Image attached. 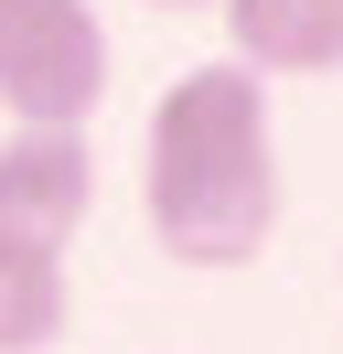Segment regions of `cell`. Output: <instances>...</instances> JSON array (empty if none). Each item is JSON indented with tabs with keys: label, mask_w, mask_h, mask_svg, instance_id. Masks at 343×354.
I'll list each match as a JSON object with an SVG mask.
<instances>
[{
	"label": "cell",
	"mask_w": 343,
	"mask_h": 354,
	"mask_svg": "<svg viewBox=\"0 0 343 354\" xmlns=\"http://www.w3.org/2000/svg\"><path fill=\"white\" fill-rule=\"evenodd\" d=\"M97 215V151L86 129H21L0 140V225L33 247H75V225Z\"/></svg>",
	"instance_id": "3957f363"
},
{
	"label": "cell",
	"mask_w": 343,
	"mask_h": 354,
	"mask_svg": "<svg viewBox=\"0 0 343 354\" xmlns=\"http://www.w3.org/2000/svg\"><path fill=\"white\" fill-rule=\"evenodd\" d=\"M150 11H214V0H150Z\"/></svg>",
	"instance_id": "8992f818"
},
{
	"label": "cell",
	"mask_w": 343,
	"mask_h": 354,
	"mask_svg": "<svg viewBox=\"0 0 343 354\" xmlns=\"http://www.w3.org/2000/svg\"><path fill=\"white\" fill-rule=\"evenodd\" d=\"M75 322V279L64 247H33L0 225V354H54V333Z\"/></svg>",
	"instance_id": "5b68a950"
},
{
	"label": "cell",
	"mask_w": 343,
	"mask_h": 354,
	"mask_svg": "<svg viewBox=\"0 0 343 354\" xmlns=\"http://www.w3.org/2000/svg\"><path fill=\"white\" fill-rule=\"evenodd\" d=\"M140 215L172 268H257L290 215L257 65H183L140 129Z\"/></svg>",
	"instance_id": "6da1fadb"
},
{
	"label": "cell",
	"mask_w": 343,
	"mask_h": 354,
	"mask_svg": "<svg viewBox=\"0 0 343 354\" xmlns=\"http://www.w3.org/2000/svg\"><path fill=\"white\" fill-rule=\"evenodd\" d=\"M214 22L257 75H343V0H214Z\"/></svg>",
	"instance_id": "277c9868"
},
{
	"label": "cell",
	"mask_w": 343,
	"mask_h": 354,
	"mask_svg": "<svg viewBox=\"0 0 343 354\" xmlns=\"http://www.w3.org/2000/svg\"><path fill=\"white\" fill-rule=\"evenodd\" d=\"M107 97V22L97 0H0V118L86 129Z\"/></svg>",
	"instance_id": "7a4b0ae2"
}]
</instances>
